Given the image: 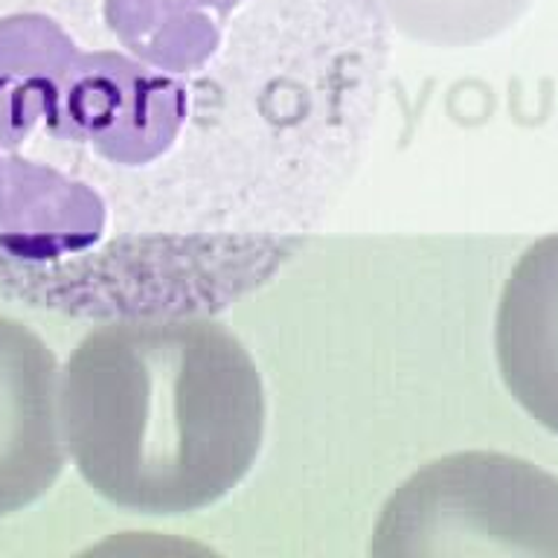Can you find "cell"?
<instances>
[{
	"label": "cell",
	"mask_w": 558,
	"mask_h": 558,
	"mask_svg": "<svg viewBox=\"0 0 558 558\" xmlns=\"http://www.w3.org/2000/svg\"><path fill=\"white\" fill-rule=\"evenodd\" d=\"M105 41L0 21V259L99 320L218 314L355 178L381 108L375 0H99Z\"/></svg>",
	"instance_id": "6da1fadb"
},
{
	"label": "cell",
	"mask_w": 558,
	"mask_h": 558,
	"mask_svg": "<svg viewBox=\"0 0 558 558\" xmlns=\"http://www.w3.org/2000/svg\"><path fill=\"white\" fill-rule=\"evenodd\" d=\"M61 427L78 477L111 506L178 518L251 477L268 396L216 314L113 317L61 366Z\"/></svg>",
	"instance_id": "7a4b0ae2"
},
{
	"label": "cell",
	"mask_w": 558,
	"mask_h": 558,
	"mask_svg": "<svg viewBox=\"0 0 558 558\" xmlns=\"http://www.w3.org/2000/svg\"><path fill=\"white\" fill-rule=\"evenodd\" d=\"M366 553L558 558V477L504 451L434 457L384 500Z\"/></svg>",
	"instance_id": "3957f363"
},
{
	"label": "cell",
	"mask_w": 558,
	"mask_h": 558,
	"mask_svg": "<svg viewBox=\"0 0 558 558\" xmlns=\"http://www.w3.org/2000/svg\"><path fill=\"white\" fill-rule=\"evenodd\" d=\"M68 457L56 352L24 320L0 314V518L47 497Z\"/></svg>",
	"instance_id": "277c9868"
},
{
	"label": "cell",
	"mask_w": 558,
	"mask_h": 558,
	"mask_svg": "<svg viewBox=\"0 0 558 558\" xmlns=\"http://www.w3.org/2000/svg\"><path fill=\"white\" fill-rule=\"evenodd\" d=\"M495 361L518 408L558 436V233L535 239L500 288Z\"/></svg>",
	"instance_id": "5b68a950"
},
{
	"label": "cell",
	"mask_w": 558,
	"mask_h": 558,
	"mask_svg": "<svg viewBox=\"0 0 558 558\" xmlns=\"http://www.w3.org/2000/svg\"><path fill=\"white\" fill-rule=\"evenodd\" d=\"M523 0H375L381 15L410 38L427 44H469L492 33Z\"/></svg>",
	"instance_id": "8992f818"
}]
</instances>
